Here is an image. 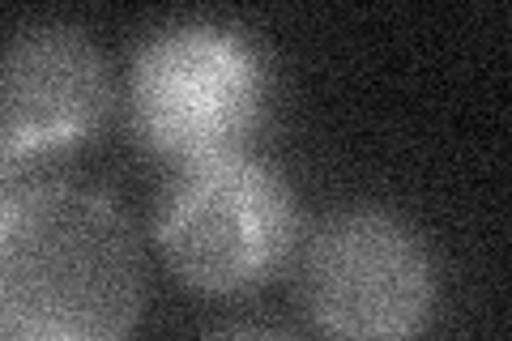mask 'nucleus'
<instances>
[{"label":"nucleus","mask_w":512,"mask_h":341,"mask_svg":"<svg viewBox=\"0 0 512 341\" xmlns=\"http://www.w3.org/2000/svg\"><path fill=\"white\" fill-rule=\"evenodd\" d=\"M146 256L116 201L30 184L0 218V341H128Z\"/></svg>","instance_id":"obj_1"},{"label":"nucleus","mask_w":512,"mask_h":341,"mask_svg":"<svg viewBox=\"0 0 512 341\" xmlns=\"http://www.w3.org/2000/svg\"><path fill=\"white\" fill-rule=\"evenodd\" d=\"M124 111L133 141L171 167L239 154L269 111V64L227 22H167L133 47Z\"/></svg>","instance_id":"obj_2"},{"label":"nucleus","mask_w":512,"mask_h":341,"mask_svg":"<svg viewBox=\"0 0 512 341\" xmlns=\"http://www.w3.org/2000/svg\"><path fill=\"white\" fill-rule=\"evenodd\" d=\"M154 239L188 290L244 295L295 256V188L252 150L184 162L158 188Z\"/></svg>","instance_id":"obj_3"},{"label":"nucleus","mask_w":512,"mask_h":341,"mask_svg":"<svg viewBox=\"0 0 512 341\" xmlns=\"http://www.w3.org/2000/svg\"><path fill=\"white\" fill-rule=\"evenodd\" d=\"M299 303L329 341H419L440 282L419 226L384 205H346L312 226L299 261Z\"/></svg>","instance_id":"obj_4"},{"label":"nucleus","mask_w":512,"mask_h":341,"mask_svg":"<svg viewBox=\"0 0 512 341\" xmlns=\"http://www.w3.org/2000/svg\"><path fill=\"white\" fill-rule=\"evenodd\" d=\"M111 107V73L86 30L30 22L0 43V141L22 162L77 150Z\"/></svg>","instance_id":"obj_5"},{"label":"nucleus","mask_w":512,"mask_h":341,"mask_svg":"<svg viewBox=\"0 0 512 341\" xmlns=\"http://www.w3.org/2000/svg\"><path fill=\"white\" fill-rule=\"evenodd\" d=\"M30 184H26V175H22V158L9 150L5 141H0V218L13 209V201L22 197Z\"/></svg>","instance_id":"obj_6"},{"label":"nucleus","mask_w":512,"mask_h":341,"mask_svg":"<svg viewBox=\"0 0 512 341\" xmlns=\"http://www.w3.org/2000/svg\"><path fill=\"white\" fill-rule=\"evenodd\" d=\"M210 341H299V337H291L286 329H274V324H227Z\"/></svg>","instance_id":"obj_7"}]
</instances>
